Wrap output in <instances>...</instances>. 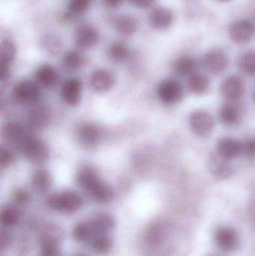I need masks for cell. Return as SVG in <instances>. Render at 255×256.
I'll return each instance as SVG.
<instances>
[{
	"label": "cell",
	"instance_id": "obj_40",
	"mask_svg": "<svg viewBox=\"0 0 255 256\" xmlns=\"http://www.w3.org/2000/svg\"></svg>",
	"mask_w": 255,
	"mask_h": 256
},
{
	"label": "cell",
	"instance_id": "obj_1",
	"mask_svg": "<svg viewBox=\"0 0 255 256\" xmlns=\"http://www.w3.org/2000/svg\"><path fill=\"white\" fill-rule=\"evenodd\" d=\"M77 184L94 201L107 203L113 198V191L109 184L100 178L97 172L89 166H84L76 176Z\"/></svg>",
	"mask_w": 255,
	"mask_h": 256
},
{
	"label": "cell",
	"instance_id": "obj_15",
	"mask_svg": "<svg viewBox=\"0 0 255 256\" xmlns=\"http://www.w3.org/2000/svg\"><path fill=\"white\" fill-rule=\"evenodd\" d=\"M237 102H227L223 104L219 110V120L226 127H235L242 120V109Z\"/></svg>",
	"mask_w": 255,
	"mask_h": 256
},
{
	"label": "cell",
	"instance_id": "obj_37",
	"mask_svg": "<svg viewBox=\"0 0 255 256\" xmlns=\"http://www.w3.org/2000/svg\"><path fill=\"white\" fill-rule=\"evenodd\" d=\"M103 4L111 9H116L121 7L124 0H103Z\"/></svg>",
	"mask_w": 255,
	"mask_h": 256
},
{
	"label": "cell",
	"instance_id": "obj_23",
	"mask_svg": "<svg viewBox=\"0 0 255 256\" xmlns=\"http://www.w3.org/2000/svg\"><path fill=\"white\" fill-rule=\"evenodd\" d=\"M187 87L192 94L203 96L209 91L211 80L207 75L196 72L187 78Z\"/></svg>",
	"mask_w": 255,
	"mask_h": 256
},
{
	"label": "cell",
	"instance_id": "obj_27",
	"mask_svg": "<svg viewBox=\"0 0 255 256\" xmlns=\"http://www.w3.org/2000/svg\"><path fill=\"white\" fill-rule=\"evenodd\" d=\"M40 46L49 55L56 56L62 50L63 40L55 33H46L40 38Z\"/></svg>",
	"mask_w": 255,
	"mask_h": 256
},
{
	"label": "cell",
	"instance_id": "obj_33",
	"mask_svg": "<svg viewBox=\"0 0 255 256\" xmlns=\"http://www.w3.org/2000/svg\"><path fill=\"white\" fill-rule=\"evenodd\" d=\"M92 246L96 252L103 254L110 249L111 242L106 236H100L94 239Z\"/></svg>",
	"mask_w": 255,
	"mask_h": 256
},
{
	"label": "cell",
	"instance_id": "obj_28",
	"mask_svg": "<svg viewBox=\"0 0 255 256\" xmlns=\"http://www.w3.org/2000/svg\"><path fill=\"white\" fill-rule=\"evenodd\" d=\"M131 56L130 48L126 44L115 42L109 46L108 56L112 62L120 64L125 62Z\"/></svg>",
	"mask_w": 255,
	"mask_h": 256
},
{
	"label": "cell",
	"instance_id": "obj_3",
	"mask_svg": "<svg viewBox=\"0 0 255 256\" xmlns=\"http://www.w3.org/2000/svg\"><path fill=\"white\" fill-rule=\"evenodd\" d=\"M82 197L73 191H64L49 196L47 204L50 208L63 213H72L81 208Z\"/></svg>",
	"mask_w": 255,
	"mask_h": 256
},
{
	"label": "cell",
	"instance_id": "obj_5",
	"mask_svg": "<svg viewBox=\"0 0 255 256\" xmlns=\"http://www.w3.org/2000/svg\"><path fill=\"white\" fill-rule=\"evenodd\" d=\"M189 127L192 132L199 138H206L214 132L215 120L211 112L205 110H196L190 114Z\"/></svg>",
	"mask_w": 255,
	"mask_h": 256
},
{
	"label": "cell",
	"instance_id": "obj_8",
	"mask_svg": "<svg viewBox=\"0 0 255 256\" xmlns=\"http://www.w3.org/2000/svg\"><path fill=\"white\" fill-rule=\"evenodd\" d=\"M220 91L222 96L227 102H238L245 94V82L238 75H230L223 80L220 85Z\"/></svg>",
	"mask_w": 255,
	"mask_h": 256
},
{
	"label": "cell",
	"instance_id": "obj_38",
	"mask_svg": "<svg viewBox=\"0 0 255 256\" xmlns=\"http://www.w3.org/2000/svg\"><path fill=\"white\" fill-rule=\"evenodd\" d=\"M219 2H227L231 1V0H218Z\"/></svg>",
	"mask_w": 255,
	"mask_h": 256
},
{
	"label": "cell",
	"instance_id": "obj_36",
	"mask_svg": "<svg viewBox=\"0 0 255 256\" xmlns=\"http://www.w3.org/2000/svg\"><path fill=\"white\" fill-rule=\"evenodd\" d=\"M28 194L23 190H19L15 194V200L20 204H24L28 200Z\"/></svg>",
	"mask_w": 255,
	"mask_h": 256
},
{
	"label": "cell",
	"instance_id": "obj_22",
	"mask_svg": "<svg viewBox=\"0 0 255 256\" xmlns=\"http://www.w3.org/2000/svg\"><path fill=\"white\" fill-rule=\"evenodd\" d=\"M3 136L10 144L20 148L29 136L26 129L18 122H9L3 128Z\"/></svg>",
	"mask_w": 255,
	"mask_h": 256
},
{
	"label": "cell",
	"instance_id": "obj_18",
	"mask_svg": "<svg viewBox=\"0 0 255 256\" xmlns=\"http://www.w3.org/2000/svg\"><path fill=\"white\" fill-rule=\"evenodd\" d=\"M215 242L217 246L226 252L235 250L239 244L238 233L233 228L222 227L215 233Z\"/></svg>",
	"mask_w": 255,
	"mask_h": 256
},
{
	"label": "cell",
	"instance_id": "obj_26",
	"mask_svg": "<svg viewBox=\"0 0 255 256\" xmlns=\"http://www.w3.org/2000/svg\"><path fill=\"white\" fill-rule=\"evenodd\" d=\"M49 111L47 108L43 106H37L33 108L27 116V122H28L29 127L34 128V129H40L44 128L49 122Z\"/></svg>",
	"mask_w": 255,
	"mask_h": 256
},
{
	"label": "cell",
	"instance_id": "obj_10",
	"mask_svg": "<svg viewBox=\"0 0 255 256\" xmlns=\"http://www.w3.org/2000/svg\"><path fill=\"white\" fill-rule=\"evenodd\" d=\"M75 44L81 50H89L94 48L100 40L98 30L90 24H82L75 30Z\"/></svg>",
	"mask_w": 255,
	"mask_h": 256
},
{
	"label": "cell",
	"instance_id": "obj_16",
	"mask_svg": "<svg viewBox=\"0 0 255 256\" xmlns=\"http://www.w3.org/2000/svg\"><path fill=\"white\" fill-rule=\"evenodd\" d=\"M76 136L79 142L87 148L95 147L100 142L102 132L100 128L91 123L79 124L76 129Z\"/></svg>",
	"mask_w": 255,
	"mask_h": 256
},
{
	"label": "cell",
	"instance_id": "obj_19",
	"mask_svg": "<svg viewBox=\"0 0 255 256\" xmlns=\"http://www.w3.org/2000/svg\"><path fill=\"white\" fill-rule=\"evenodd\" d=\"M112 24L115 31L124 37L133 36L139 28V22L136 18L127 14L115 16Z\"/></svg>",
	"mask_w": 255,
	"mask_h": 256
},
{
	"label": "cell",
	"instance_id": "obj_32",
	"mask_svg": "<svg viewBox=\"0 0 255 256\" xmlns=\"http://www.w3.org/2000/svg\"><path fill=\"white\" fill-rule=\"evenodd\" d=\"M18 221V214L13 208H6L1 212V222L5 226H12Z\"/></svg>",
	"mask_w": 255,
	"mask_h": 256
},
{
	"label": "cell",
	"instance_id": "obj_31",
	"mask_svg": "<svg viewBox=\"0 0 255 256\" xmlns=\"http://www.w3.org/2000/svg\"><path fill=\"white\" fill-rule=\"evenodd\" d=\"M85 64V58L76 50L67 51L63 57V64L69 70H77Z\"/></svg>",
	"mask_w": 255,
	"mask_h": 256
},
{
	"label": "cell",
	"instance_id": "obj_13",
	"mask_svg": "<svg viewBox=\"0 0 255 256\" xmlns=\"http://www.w3.org/2000/svg\"><path fill=\"white\" fill-rule=\"evenodd\" d=\"M115 78L110 70L97 68L91 73L89 84L91 88L97 92L104 93L110 91L115 85Z\"/></svg>",
	"mask_w": 255,
	"mask_h": 256
},
{
	"label": "cell",
	"instance_id": "obj_30",
	"mask_svg": "<svg viewBox=\"0 0 255 256\" xmlns=\"http://www.w3.org/2000/svg\"><path fill=\"white\" fill-rule=\"evenodd\" d=\"M237 63L243 73L248 76H255V51L243 52L238 57Z\"/></svg>",
	"mask_w": 255,
	"mask_h": 256
},
{
	"label": "cell",
	"instance_id": "obj_2",
	"mask_svg": "<svg viewBox=\"0 0 255 256\" xmlns=\"http://www.w3.org/2000/svg\"><path fill=\"white\" fill-rule=\"evenodd\" d=\"M230 64L229 55L222 48H213L207 51L201 60L204 70L210 74L218 75L224 73Z\"/></svg>",
	"mask_w": 255,
	"mask_h": 256
},
{
	"label": "cell",
	"instance_id": "obj_29",
	"mask_svg": "<svg viewBox=\"0 0 255 256\" xmlns=\"http://www.w3.org/2000/svg\"><path fill=\"white\" fill-rule=\"evenodd\" d=\"M33 188L38 192H46L50 188L52 178L47 171L39 170L33 173L31 178Z\"/></svg>",
	"mask_w": 255,
	"mask_h": 256
},
{
	"label": "cell",
	"instance_id": "obj_9",
	"mask_svg": "<svg viewBox=\"0 0 255 256\" xmlns=\"http://www.w3.org/2000/svg\"><path fill=\"white\" fill-rule=\"evenodd\" d=\"M12 96L16 102L22 104L34 103L40 98V88L32 81H19L13 87Z\"/></svg>",
	"mask_w": 255,
	"mask_h": 256
},
{
	"label": "cell",
	"instance_id": "obj_21",
	"mask_svg": "<svg viewBox=\"0 0 255 256\" xmlns=\"http://www.w3.org/2000/svg\"><path fill=\"white\" fill-rule=\"evenodd\" d=\"M209 170L211 174L218 180H226L234 174V168L229 160L220 158L215 154L210 158Z\"/></svg>",
	"mask_w": 255,
	"mask_h": 256
},
{
	"label": "cell",
	"instance_id": "obj_17",
	"mask_svg": "<svg viewBox=\"0 0 255 256\" xmlns=\"http://www.w3.org/2000/svg\"><path fill=\"white\" fill-rule=\"evenodd\" d=\"M82 82L78 78H70L62 85L61 96L64 103L70 106H76L82 98Z\"/></svg>",
	"mask_w": 255,
	"mask_h": 256
},
{
	"label": "cell",
	"instance_id": "obj_14",
	"mask_svg": "<svg viewBox=\"0 0 255 256\" xmlns=\"http://www.w3.org/2000/svg\"><path fill=\"white\" fill-rule=\"evenodd\" d=\"M216 154L226 160H232L241 156L242 143L233 137H223L217 142Z\"/></svg>",
	"mask_w": 255,
	"mask_h": 256
},
{
	"label": "cell",
	"instance_id": "obj_39",
	"mask_svg": "<svg viewBox=\"0 0 255 256\" xmlns=\"http://www.w3.org/2000/svg\"><path fill=\"white\" fill-rule=\"evenodd\" d=\"M254 98H255V94H254Z\"/></svg>",
	"mask_w": 255,
	"mask_h": 256
},
{
	"label": "cell",
	"instance_id": "obj_24",
	"mask_svg": "<svg viewBox=\"0 0 255 256\" xmlns=\"http://www.w3.org/2000/svg\"><path fill=\"white\" fill-rule=\"evenodd\" d=\"M34 76L37 84L44 88H52L58 81L56 70L50 64H42L37 68Z\"/></svg>",
	"mask_w": 255,
	"mask_h": 256
},
{
	"label": "cell",
	"instance_id": "obj_35",
	"mask_svg": "<svg viewBox=\"0 0 255 256\" xmlns=\"http://www.w3.org/2000/svg\"><path fill=\"white\" fill-rule=\"evenodd\" d=\"M133 6L139 8H147L154 4L155 0H128Z\"/></svg>",
	"mask_w": 255,
	"mask_h": 256
},
{
	"label": "cell",
	"instance_id": "obj_34",
	"mask_svg": "<svg viewBox=\"0 0 255 256\" xmlns=\"http://www.w3.org/2000/svg\"><path fill=\"white\" fill-rule=\"evenodd\" d=\"M13 159H14V155L11 150H9L7 148H1L0 150V165L1 168L7 167V166L10 165L11 162H13Z\"/></svg>",
	"mask_w": 255,
	"mask_h": 256
},
{
	"label": "cell",
	"instance_id": "obj_11",
	"mask_svg": "<svg viewBox=\"0 0 255 256\" xmlns=\"http://www.w3.org/2000/svg\"><path fill=\"white\" fill-rule=\"evenodd\" d=\"M175 22L174 12L169 8H154L148 15V22L151 28L159 32L169 30Z\"/></svg>",
	"mask_w": 255,
	"mask_h": 256
},
{
	"label": "cell",
	"instance_id": "obj_6",
	"mask_svg": "<svg viewBox=\"0 0 255 256\" xmlns=\"http://www.w3.org/2000/svg\"><path fill=\"white\" fill-rule=\"evenodd\" d=\"M24 158L34 164L44 162L49 158L47 146L40 138L29 136L19 148Z\"/></svg>",
	"mask_w": 255,
	"mask_h": 256
},
{
	"label": "cell",
	"instance_id": "obj_12",
	"mask_svg": "<svg viewBox=\"0 0 255 256\" xmlns=\"http://www.w3.org/2000/svg\"><path fill=\"white\" fill-rule=\"evenodd\" d=\"M16 48L10 39L1 42L0 48V78L1 82L7 80L10 75V66L16 56Z\"/></svg>",
	"mask_w": 255,
	"mask_h": 256
},
{
	"label": "cell",
	"instance_id": "obj_7",
	"mask_svg": "<svg viewBox=\"0 0 255 256\" xmlns=\"http://www.w3.org/2000/svg\"><path fill=\"white\" fill-rule=\"evenodd\" d=\"M228 34L230 40L235 44H247L254 38L255 26L253 22L249 20H236L229 25Z\"/></svg>",
	"mask_w": 255,
	"mask_h": 256
},
{
	"label": "cell",
	"instance_id": "obj_25",
	"mask_svg": "<svg viewBox=\"0 0 255 256\" xmlns=\"http://www.w3.org/2000/svg\"><path fill=\"white\" fill-rule=\"evenodd\" d=\"M92 0H69L67 10L61 15L63 21H69L83 14L89 8Z\"/></svg>",
	"mask_w": 255,
	"mask_h": 256
},
{
	"label": "cell",
	"instance_id": "obj_4",
	"mask_svg": "<svg viewBox=\"0 0 255 256\" xmlns=\"http://www.w3.org/2000/svg\"><path fill=\"white\" fill-rule=\"evenodd\" d=\"M184 86L174 78H166L157 86V97L165 104L175 105L180 103L184 98Z\"/></svg>",
	"mask_w": 255,
	"mask_h": 256
},
{
	"label": "cell",
	"instance_id": "obj_20",
	"mask_svg": "<svg viewBox=\"0 0 255 256\" xmlns=\"http://www.w3.org/2000/svg\"><path fill=\"white\" fill-rule=\"evenodd\" d=\"M172 70L177 76L187 78L197 72L199 62L190 55L181 56L172 63Z\"/></svg>",
	"mask_w": 255,
	"mask_h": 256
}]
</instances>
